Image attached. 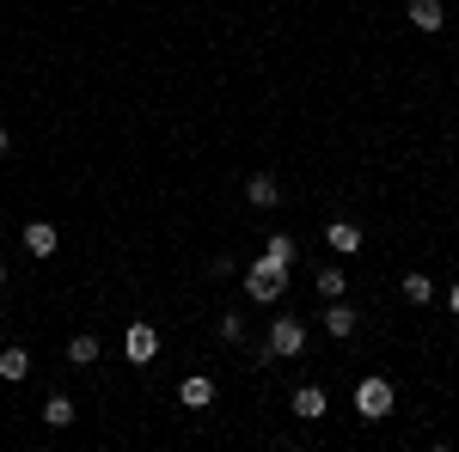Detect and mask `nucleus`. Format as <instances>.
Masks as SVG:
<instances>
[{"instance_id": "4", "label": "nucleus", "mask_w": 459, "mask_h": 452, "mask_svg": "<svg viewBox=\"0 0 459 452\" xmlns=\"http://www.w3.org/2000/svg\"><path fill=\"white\" fill-rule=\"evenodd\" d=\"M123 354H129L135 367H147V361L160 354V330H153V324H129V330H123Z\"/></svg>"}, {"instance_id": "21", "label": "nucleus", "mask_w": 459, "mask_h": 452, "mask_svg": "<svg viewBox=\"0 0 459 452\" xmlns=\"http://www.w3.org/2000/svg\"><path fill=\"white\" fill-rule=\"evenodd\" d=\"M0 153H6V129H0Z\"/></svg>"}, {"instance_id": "15", "label": "nucleus", "mask_w": 459, "mask_h": 452, "mask_svg": "<svg viewBox=\"0 0 459 452\" xmlns=\"http://www.w3.org/2000/svg\"><path fill=\"white\" fill-rule=\"evenodd\" d=\"M74 416H80V410H74V397H68V391H56V397L43 404V422H49V428H68Z\"/></svg>"}, {"instance_id": "18", "label": "nucleus", "mask_w": 459, "mask_h": 452, "mask_svg": "<svg viewBox=\"0 0 459 452\" xmlns=\"http://www.w3.org/2000/svg\"><path fill=\"white\" fill-rule=\"evenodd\" d=\"M221 337H227V343H239V337H246V318H239V312H221Z\"/></svg>"}, {"instance_id": "13", "label": "nucleus", "mask_w": 459, "mask_h": 452, "mask_svg": "<svg viewBox=\"0 0 459 452\" xmlns=\"http://www.w3.org/2000/svg\"><path fill=\"white\" fill-rule=\"evenodd\" d=\"M294 416H300V422L325 416V391H318V385H300V391H294Z\"/></svg>"}, {"instance_id": "17", "label": "nucleus", "mask_w": 459, "mask_h": 452, "mask_svg": "<svg viewBox=\"0 0 459 452\" xmlns=\"http://www.w3.org/2000/svg\"><path fill=\"white\" fill-rule=\"evenodd\" d=\"M343 263H325V269H318V294H325V300H343Z\"/></svg>"}, {"instance_id": "8", "label": "nucleus", "mask_w": 459, "mask_h": 452, "mask_svg": "<svg viewBox=\"0 0 459 452\" xmlns=\"http://www.w3.org/2000/svg\"><path fill=\"white\" fill-rule=\"evenodd\" d=\"M325 244H331L337 257H355V251H361V226H355V220H331V226H325Z\"/></svg>"}, {"instance_id": "16", "label": "nucleus", "mask_w": 459, "mask_h": 452, "mask_svg": "<svg viewBox=\"0 0 459 452\" xmlns=\"http://www.w3.org/2000/svg\"><path fill=\"white\" fill-rule=\"evenodd\" d=\"M404 300H411V306H429V300H435V281H429L423 269H411V276H404Z\"/></svg>"}, {"instance_id": "10", "label": "nucleus", "mask_w": 459, "mask_h": 452, "mask_svg": "<svg viewBox=\"0 0 459 452\" xmlns=\"http://www.w3.org/2000/svg\"><path fill=\"white\" fill-rule=\"evenodd\" d=\"M25 373H31V354H25L19 343H6V348H0V380H13V385H19Z\"/></svg>"}, {"instance_id": "6", "label": "nucleus", "mask_w": 459, "mask_h": 452, "mask_svg": "<svg viewBox=\"0 0 459 452\" xmlns=\"http://www.w3.org/2000/svg\"><path fill=\"white\" fill-rule=\"evenodd\" d=\"M56 244H62L56 220H25V251L31 257H56Z\"/></svg>"}, {"instance_id": "5", "label": "nucleus", "mask_w": 459, "mask_h": 452, "mask_svg": "<svg viewBox=\"0 0 459 452\" xmlns=\"http://www.w3.org/2000/svg\"><path fill=\"white\" fill-rule=\"evenodd\" d=\"M246 202H251V209H276V202H282V183H276V172H251V177H246Z\"/></svg>"}, {"instance_id": "11", "label": "nucleus", "mask_w": 459, "mask_h": 452, "mask_svg": "<svg viewBox=\"0 0 459 452\" xmlns=\"http://www.w3.org/2000/svg\"><path fill=\"white\" fill-rule=\"evenodd\" d=\"M264 263H270V269H294V239H288V233H270V239H264Z\"/></svg>"}, {"instance_id": "1", "label": "nucleus", "mask_w": 459, "mask_h": 452, "mask_svg": "<svg viewBox=\"0 0 459 452\" xmlns=\"http://www.w3.org/2000/svg\"><path fill=\"white\" fill-rule=\"evenodd\" d=\"M264 354H270V361H300V354H307V324H300L294 312H276Z\"/></svg>"}, {"instance_id": "12", "label": "nucleus", "mask_w": 459, "mask_h": 452, "mask_svg": "<svg viewBox=\"0 0 459 452\" xmlns=\"http://www.w3.org/2000/svg\"><path fill=\"white\" fill-rule=\"evenodd\" d=\"M325 330H331L337 343H343V337H355V312L343 306V300H331V306H325Z\"/></svg>"}, {"instance_id": "19", "label": "nucleus", "mask_w": 459, "mask_h": 452, "mask_svg": "<svg viewBox=\"0 0 459 452\" xmlns=\"http://www.w3.org/2000/svg\"><path fill=\"white\" fill-rule=\"evenodd\" d=\"M447 312H454V318H459V281H454V294H447Z\"/></svg>"}, {"instance_id": "2", "label": "nucleus", "mask_w": 459, "mask_h": 452, "mask_svg": "<svg viewBox=\"0 0 459 452\" xmlns=\"http://www.w3.org/2000/svg\"><path fill=\"white\" fill-rule=\"evenodd\" d=\"M355 416H361V422H386L392 416V380L368 373V380L355 385Z\"/></svg>"}, {"instance_id": "14", "label": "nucleus", "mask_w": 459, "mask_h": 452, "mask_svg": "<svg viewBox=\"0 0 459 452\" xmlns=\"http://www.w3.org/2000/svg\"><path fill=\"white\" fill-rule=\"evenodd\" d=\"M68 367H99V337L80 330V337L68 343Z\"/></svg>"}, {"instance_id": "7", "label": "nucleus", "mask_w": 459, "mask_h": 452, "mask_svg": "<svg viewBox=\"0 0 459 452\" xmlns=\"http://www.w3.org/2000/svg\"><path fill=\"white\" fill-rule=\"evenodd\" d=\"M178 404H184V410H209L214 404V380L209 373H190V380L178 385Z\"/></svg>"}, {"instance_id": "9", "label": "nucleus", "mask_w": 459, "mask_h": 452, "mask_svg": "<svg viewBox=\"0 0 459 452\" xmlns=\"http://www.w3.org/2000/svg\"><path fill=\"white\" fill-rule=\"evenodd\" d=\"M411 25H417L423 37H435L441 25H447V6H441V0H411Z\"/></svg>"}, {"instance_id": "3", "label": "nucleus", "mask_w": 459, "mask_h": 452, "mask_svg": "<svg viewBox=\"0 0 459 452\" xmlns=\"http://www.w3.org/2000/svg\"><path fill=\"white\" fill-rule=\"evenodd\" d=\"M282 287H288V269H270L264 257L246 269V300H257V306H276V300H282Z\"/></svg>"}, {"instance_id": "20", "label": "nucleus", "mask_w": 459, "mask_h": 452, "mask_svg": "<svg viewBox=\"0 0 459 452\" xmlns=\"http://www.w3.org/2000/svg\"><path fill=\"white\" fill-rule=\"evenodd\" d=\"M0 287H6V263H0Z\"/></svg>"}]
</instances>
